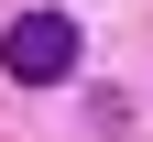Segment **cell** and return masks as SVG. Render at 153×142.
Instances as JSON below:
<instances>
[{"mask_svg":"<svg viewBox=\"0 0 153 142\" xmlns=\"http://www.w3.org/2000/svg\"><path fill=\"white\" fill-rule=\"evenodd\" d=\"M0 66L22 77V88H55V77L76 66V22L66 11H22V22L0 33Z\"/></svg>","mask_w":153,"mask_h":142,"instance_id":"obj_1","label":"cell"}]
</instances>
